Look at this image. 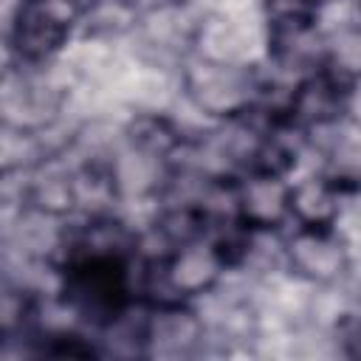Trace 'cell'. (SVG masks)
<instances>
[{"label": "cell", "instance_id": "cell-1", "mask_svg": "<svg viewBox=\"0 0 361 361\" xmlns=\"http://www.w3.org/2000/svg\"><path fill=\"white\" fill-rule=\"evenodd\" d=\"M178 87L183 102L212 124H228L262 110L268 99V76L257 62H214L186 56L178 65Z\"/></svg>", "mask_w": 361, "mask_h": 361}, {"label": "cell", "instance_id": "cell-2", "mask_svg": "<svg viewBox=\"0 0 361 361\" xmlns=\"http://www.w3.org/2000/svg\"><path fill=\"white\" fill-rule=\"evenodd\" d=\"M82 0H17L8 17L6 42L20 65H54L79 31Z\"/></svg>", "mask_w": 361, "mask_h": 361}, {"label": "cell", "instance_id": "cell-3", "mask_svg": "<svg viewBox=\"0 0 361 361\" xmlns=\"http://www.w3.org/2000/svg\"><path fill=\"white\" fill-rule=\"evenodd\" d=\"M226 265L214 245L206 240L166 248L144 257L141 271V299H169V302H197L214 293L226 279Z\"/></svg>", "mask_w": 361, "mask_h": 361}, {"label": "cell", "instance_id": "cell-4", "mask_svg": "<svg viewBox=\"0 0 361 361\" xmlns=\"http://www.w3.org/2000/svg\"><path fill=\"white\" fill-rule=\"evenodd\" d=\"M133 347L141 358H195L206 350V316L195 302L141 299L133 310Z\"/></svg>", "mask_w": 361, "mask_h": 361}, {"label": "cell", "instance_id": "cell-5", "mask_svg": "<svg viewBox=\"0 0 361 361\" xmlns=\"http://www.w3.org/2000/svg\"><path fill=\"white\" fill-rule=\"evenodd\" d=\"M45 68L11 62L0 73V124L45 138L62 121L71 90L56 82Z\"/></svg>", "mask_w": 361, "mask_h": 361}, {"label": "cell", "instance_id": "cell-6", "mask_svg": "<svg viewBox=\"0 0 361 361\" xmlns=\"http://www.w3.org/2000/svg\"><path fill=\"white\" fill-rule=\"evenodd\" d=\"M279 262L310 288H338L353 276V248L341 228L288 226L279 237Z\"/></svg>", "mask_w": 361, "mask_h": 361}, {"label": "cell", "instance_id": "cell-7", "mask_svg": "<svg viewBox=\"0 0 361 361\" xmlns=\"http://www.w3.org/2000/svg\"><path fill=\"white\" fill-rule=\"evenodd\" d=\"M288 183L290 178L265 175V172H240L231 180V220L257 234L285 231Z\"/></svg>", "mask_w": 361, "mask_h": 361}, {"label": "cell", "instance_id": "cell-8", "mask_svg": "<svg viewBox=\"0 0 361 361\" xmlns=\"http://www.w3.org/2000/svg\"><path fill=\"white\" fill-rule=\"evenodd\" d=\"M23 183L17 192V209L28 217L65 223L79 214L76 186L68 164H56V158H45L28 172H23Z\"/></svg>", "mask_w": 361, "mask_h": 361}, {"label": "cell", "instance_id": "cell-9", "mask_svg": "<svg viewBox=\"0 0 361 361\" xmlns=\"http://www.w3.org/2000/svg\"><path fill=\"white\" fill-rule=\"evenodd\" d=\"M192 138L195 135H189L180 121L164 110H135L118 127L121 147L130 155L158 166H169L189 147Z\"/></svg>", "mask_w": 361, "mask_h": 361}, {"label": "cell", "instance_id": "cell-10", "mask_svg": "<svg viewBox=\"0 0 361 361\" xmlns=\"http://www.w3.org/2000/svg\"><path fill=\"white\" fill-rule=\"evenodd\" d=\"M355 192L338 186L330 175L310 172L288 183V226L299 228H341L344 206Z\"/></svg>", "mask_w": 361, "mask_h": 361}, {"label": "cell", "instance_id": "cell-11", "mask_svg": "<svg viewBox=\"0 0 361 361\" xmlns=\"http://www.w3.org/2000/svg\"><path fill=\"white\" fill-rule=\"evenodd\" d=\"M144 0H82L76 39L87 45H107L135 37L144 23Z\"/></svg>", "mask_w": 361, "mask_h": 361}, {"label": "cell", "instance_id": "cell-12", "mask_svg": "<svg viewBox=\"0 0 361 361\" xmlns=\"http://www.w3.org/2000/svg\"><path fill=\"white\" fill-rule=\"evenodd\" d=\"M248 39L243 28L223 11L195 17L189 34V56L214 62H248Z\"/></svg>", "mask_w": 361, "mask_h": 361}, {"label": "cell", "instance_id": "cell-13", "mask_svg": "<svg viewBox=\"0 0 361 361\" xmlns=\"http://www.w3.org/2000/svg\"><path fill=\"white\" fill-rule=\"evenodd\" d=\"M302 3H307V6L316 8V11H324L327 6H333V3H338V0H302Z\"/></svg>", "mask_w": 361, "mask_h": 361}]
</instances>
